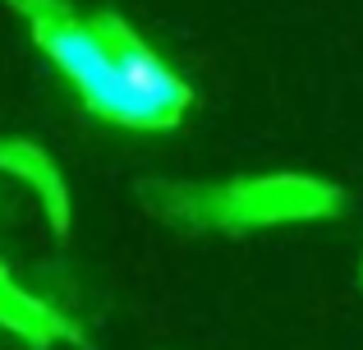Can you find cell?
<instances>
[{
	"label": "cell",
	"mask_w": 363,
	"mask_h": 350,
	"mask_svg": "<svg viewBox=\"0 0 363 350\" xmlns=\"http://www.w3.org/2000/svg\"><path fill=\"white\" fill-rule=\"evenodd\" d=\"M152 198L175 226L194 231H267V226L327 222L345 203L331 180L299 171L240 175L225 185H161L152 189Z\"/></svg>",
	"instance_id": "obj_1"
},
{
	"label": "cell",
	"mask_w": 363,
	"mask_h": 350,
	"mask_svg": "<svg viewBox=\"0 0 363 350\" xmlns=\"http://www.w3.org/2000/svg\"><path fill=\"white\" fill-rule=\"evenodd\" d=\"M14 5L28 14L37 46H42V51L60 65L65 79L79 88L83 106H88L92 116H101V120H116V125L133 129L116 60H111L106 42L97 37L92 18H79L69 5H60V0H14Z\"/></svg>",
	"instance_id": "obj_2"
},
{
	"label": "cell",
	"mask_w": 363,
	"mask_h": 350,
	"mask_svg": "<svg viewBox=\"0 0 363 350\" xmlns=\"http://www.w3.org/2000/svg\"><path fill=\"white\" fill-rule=\"evenodd\" d=\"M92 28L106 42L111 60H116L124 102H129L133 129H170L189 116L194 106V88L124 23L120 14H92Z\"/></svg>",
	"instance_id": "obj_3"
},
{
	"label": "cell",
	"mask_w": 363,
	"mask_h": 350,
	"mask_svg": "<svg viewBox=\"0 0 363 350\" xmlns=\"http://www.w3.org/2000/svg\"><path fill=\"white\" fill-rule=\"evenodd\" d=\"M359 281H363V258H359Z\"/></svg>",
	"instance_id": "obj_4"
}]
</instances>
